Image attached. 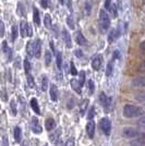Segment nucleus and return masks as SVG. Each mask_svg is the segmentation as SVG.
Segmentation results:
<instances>
[{"label":"nucleus","mask_w":145,"mask_h":146,"mask_svg":"<svg viewBox=\"0 0 145 146\" xmlns=\"http://www.w3.org/2000/svg\"><path fill=\"white\" fill-rule=\"evenodd\" d=\"M10 106H11V113H12L13 116H17V104H15V100H14V99L11 100Z\"/></svg>","instance_id":"obj_33"},{"label":"nucleus","mask_w":145,"mask_h":146,"mask_svg":"<svg viewBox=\"0 0 145 146\" xmlns=\"http://www.w3.org/2000/svg\"><path fill=\"white\" fill-rule=\"evenodd\" d=\"M78 74H79V78H80V80H78V81H79V83L81 85H83L85 82V72L84 71H81V72L78 73Z\"/></svg>","instance_id":"obj_35"},{"label":"nucleus","mask_w":145,"mask_h":146,"mask_svg":"<svg viewBox=\"0 0 145 146\" xmlns=\"http://www.w3.org/2000/svg\"><path fill=\"white\" fill-rule=\"evenodd\" d=\"M44 24L46 26L47 30H50L51 26H53V23H51V18L49 14H45V19H44Z\"/></svg>","instance_id":"obj_24"},{"label":"nucleus","mask_w":145,"mask_h":146,"mask_svg":"<svg viewBox=\"0 0 145 146\" xmlns=\"http://www.w3.org/2000/svg\"><path fill=\"white\" fill-rule=\"evenodd\" d=\"M144 115V110L141 107H136L133 105H126L123 107V116L126 118H134Z\"/></svg>","instance_id":"obj_1"},{"label":"nucleus","mask_w":145,"mask_h":146,"mask_svg":"<svg viewBox=\"0 0 145 146\" xmlns=\"http://www.w3.org/2000/svg\"><path fill=\"white\" fill-rule=\"evenodd\" d=\"M31 129H32V131H33L35 134L42 133V131H43L42 125L39 124V121H38V119H37L36 117H33V118H32V121H31Z\"/></svg>","instance_id":"obj_5"},{"label":"nucleus","mask_w":145,"mask_h":146,"mask_svg":"<svg viewBox=\"0 0 145 146\" xmlns=\"http://www.w3.org/2000/svg\"><path fill=\"white\" fill-rule=\"evenodd\" d=\"M102 62H103L102 57L99 55H96L93 58V60H92V68H93L95 71H98V70L100 69V67H102Z\"/></svg>","instance_id":"obj_9"},{"label":"nucleus","mask_w":145,"mask_h":146,"mask_svg":"<svg viewBox=\"0 0 145 146\" xmlns=\"http://www.w3.org/2000/svg\"><path fill=\"white\" fill-rule=\"evenodd\" d=\"M88 106V99H84L80 104V113L81 116H84V112L86 111V108Z\"/></svg>","instance_id":"obj_21"},{"label":"nucleus","mask_w":145,"mask_h":146,"mask_svg":"<svg viewBox=\"0 0 145 146\" xmlns=\"http://www.w3.org/2000/svg\"><path fill=\"white\" fill-rule=\"evenodd\" d=\"M75 145V142H74V139L73 137H70L69 140L67 141L66 146H74Z\"/></svg>","instance_id":"obj_43"},{"label":"nucleus","mask_w":145,"mask_h":146,"mask_svg":"<svg viewBox=\"0 0 145 146\" xmlns=\"http://www.w3.org/2000/svg\"><path fill=\"white\" fill-rule=\"evenodd\" d=\"M13 136H14V140L17 143H20L21 142V139H22V130L20 127H15L14 130H13Z\"/></svg>","instance_id":"obj_17"},{"label":"nucleus","mask_w":145,"mask_h":146,"mask_svg":"<svg viewBox=\"0 0 145 146\" xmlns=\"http://www.w3.org/2000/svg\"><path fill=\"white\" fill-rule=\"evenodd\" d=\"M42 7L44 8V9H47L49 6V0H42Z\"/></svg>","instance_id":"obj_44"},{"label":"nucleus","mask_w":145,"mask_h":146,"mask_svg":"<svg viewBox=\"0 0 145 146\" xmlns=\"http://www.w3.org/2000/svg\"><path fill=\"white\" fill-rule=\"evenodd\" d=\"M75 43L80 46H83L86 44V38L81 32H76V34H75Z\"/></svg>","instance_id":"obj_15"},{"label":"nucleus","mask_w":145,"mask_h":146,"mask_svg":"<svg viewBox=\"0 0 145 146\" xmlns=\"http://www.w3.org/2000/svg\"><path fill=\"white\" fill-rule=\"evenodd\" d=\"M41 52H42V42L41 39H36L33 43V56H35V58H41Z\"/></svg>","instance_id":"obj_6"},{"label":"nucleus","mask_w":145,"mask_h":146,"mask_svg":"<svg viewBox=\"0 0 145 146\" xmlns=\"http://www.w3.org/2000/svg\"><path fill=\"white\" fill-rule=\"evenodd\" d=\"M70 66H71V74L72 75H78V70L75 69V66H74V63H73L72 61H71Z\"/></svg>","instance_id":"obj_40"},{"label":"nucleus","mask_w":145,"mask_h":146,"mask_svg":"<svg viewBox=\"0 0 145 146\" xmlns=\"http://www.w3.org/2000/svg\"><path fill=\"white\" fill-rule=\"evenodd\" d=\"M59 2H60L61 5H65V0H59Z\"/></svg>","instance_id":"obj_50"},{"label":"nucleus","mask_w":145,"mask_h":146,"mask_svg":"<svg viewBox=\"0 0 145 146\" xmlns=\"http://www.w3.org/2000/svg\"><path fill=\"white\" fill-rule=\"evenodd\" d=\"M2 50H3V52L6 54V56H8V59L11 60V59H12V50L8 46V43H7L6 40L2 42Z\"/></svg>","instance_id":"obj_16"},{"label":"nucleus","mask_w":145,"mask_h":146,"mask_svg":"<svg viewBox=\"0 0 145 146\" xmlns=\"http://www.w3.org/2000/svg\"><path fill=\"white\" fill-rule=\"evenodd\" d=\"M48 88V79L46 76H43L42 79V91L46 92Z\"/></svg>","instance_id":"obj_28"},{"label":"nucleus","mask_w":145,"mask_h":146,"mask_svg":"<svg viewBox=\"0 0 145 146\" xmlns=\"http://www.w3.org/2000/svg\"><path fill=\"white\" fill-rule=\"evenodd\" d=\"M62 37H63V42L66 44L67 48H71L72 47V42H71V36L68 30H62Z\"/></svg>","instance_id":"obj_10"},{"label":"nucleus","mask_w":145,"mask_h":146,"mask_svg":"<svg viewBox=\"0 0 145 146\" xmlns=\"http://www.w3.org/2000/svg\"><path fill=\"white\" fill-rule=\"evenodd\" d=\"M45 62H46V66H49L51 62V52L49 50H47L45 54Z\"/></svg>","instance_id":"obj_32"},{"label":"nucleus","mask_w":145,"mask_h":146,"mask_svg":"<svg viewBox=\"0 0 145 146\" xmlns=\"http://www.w3.org/2000/svg\"><path fill=\"white\" fill-rule=\"evenodd\" d=\"M74 55L76 56L78 58H82V56H83V54H82V51H81L80 49H78V50H75V51H74Z\"/></svg>","instance_id":"obj_47"},{"label":"nucleus","mask_w":145,"mask_h":146,"mask_svg":"<svg viewBox=\"0 0 145 146\" xmlns=\"http://www.w3.org/2000/svg\"><path fill=\"white\" fill-rule=\"evenodd\" d=\"M110 3H111V0H106V1H105V9H106V10H109V9H110V7H111Z\"/></svg>","instance_id":"obj_45"},{"label":"nucleus","mask_w":145,"mask_h":146,"mask_svg":"<svg viewBox=\"0 0 145 146\" xmlns=\"http://www.w3.org/2000/svg\"><path fill=\"white\" fill-rule=\"evenodd\" d=\"M70 84H71V87H72L73 91H75L79 95H81L82 94V85L79 83V81L75 79H72L71 81H70Z\"/></svg>","instance_id":"obj_12"},{"label":"nucleus","mask_w":145,"mask_h":146,"mask_svg":"<svg viewBox=\"0 0 145 146\" xmlns=\"http://www.w3.org/2000/svg\"><path fill=\"white\" fill-rule=\"evenodd\" d=\"M94 90H95L94 82H93V80H90V81H88V93H90V95H92V94L94 93Z\"/></svg>","instance_id":"obj_36"},{"label":"nucleus","mask_w":145,"mask_h":146,"mask_svg":"<svg viewBox=\"0 0 145 146\" xmlns=\"http://www.w3.org/2000/svg\"><path fill=\"white\" fill-rule=\"evenodd\" d=\"M94 116H95V108H94V107H92L91 109H90V111H88L87 119H88V120H92V119L94 118Z\"/></svg>","instance_id":"obj_39"},{"label":"nucleus","mask_w":145,"mask_h":146,"mask_svg":"<svg viewBox=\"0 0 145 146\" xmlns=\"http://www.w3.org/2000/svg\"><path fill=\"white\" fill-rule=\"evenodd\" d=\"M112 69H114V60L109 61L108 64H107V68H106V75H107V76H110V75H111Z\"/></svg>","instance_id":"obj_26"},{"label":"nucleus","mask_w":145,"mask_h":146,"mask_svg":"<svg viewBox=\"0 0 145 146\" xmlns=\"http://www.w3.org/2000/svg\"><path fill=\"white\" fill-rule=\"evenodd\" d=\"M133 85L134 86H141L143 87L145 85V79L143 76H140V78H136V79L133 80Z\"/></svg>","instance_id":"obj_23"},{"label":"nucleus","mask_w":145,"mask_h":146,"mask_svg":"<svg viewBox=\"0 0 145 146\" xmlns=\"http://www.w3.org/2000/svg\"><path fill=\"white\" fill-rule=\"evenodd\" d=\"M99 24H100V29L103 30V33H105L110 26V19L105 10L99 11Z\"/></svg>","instance_id":"obj_2"},{"label":"nucleus","mask_w":145,"mask_h":146,"mask_svg":"<svg viewBox=\"0 0 145 146\" xmlns=\"http://www.w3.org/2000/svg\"><path fill=\"white\" fill-rule=\"evenodd\" d=\"M23 63H24L25 73H26V74H30V71H31V63H30V61L27 60V59H25Z\"/></svg>","instance_id":"obj_34"},{"label":"nucleus","mask_w":145,"mask_h":146,"mask_svg":"<svg viewBox=\"0 0 145 146\" xmlns=\"http://www.w3.org/2000/svg\"><path fill=\"white\" fill-rule=\"evenodd\" d=\"M26 79H27V84L30 87L34 88L35 87V82H34V78L31 74H26Z\"/></svg>","instance_id":"obj_29"},{"label":"nucleus","mask_w":145,"mask_h":146,"mask_svg":"<svg viewBox=\"0 0 145 146\" xmlns=\"http://www.w3.org/2000/svg\"><path fill=\"white\" fill-rule=\"evenodd\" d=\"M17 38H18V27L15 25H13L12 32H11V39H12V42H14Z\"/></svg>","instance_id":"obj_30"},{"label":"nucleus","mask_w":145,"mask_h":146,"mask_svg":"<svg viewBox=\"0 0 145 146\" xmlns=\"http://www.w3.org/2000/svg\"><path fill=\"white\" fill-rule=\"evenodd\" d=\"M109 11L111 12V15H112V18H116L117 17V5H112V6L110 7V9H109Z\"/></svg>","instance_id":"obj_37"},{"label":"nucleus","mask_w":145,"mask_h":146,"mask_svg":"<svg viewBox=\"0 0 145 146\" xmlns=\"http://www.w3.org/2000/svg\"><path fill=\"white\" fill-rule=\"evenodd\" d=\"M119 35H120V32H119V30H111L110 31V33H109L108 35V43H114L116 39L119 37Z\"/></svg>","instance_id":"obj_14"},{"label":"nucleus","mask_w":145,"mask_h":146,"mask_svg":"<svg viewBox=\"0 0 145 146\" xmlns=\"http://www.w3.org/2000/svg\"><path fill=\"white\" fill-rule=\"evenodd\" d=\"M119 58H120V52H119V50H115L114 54H112V60H117V59H119Z\"/></svg>","instance_id":"obj_42"},{"label":"nucleus","mask_w":145,"mask_h":146,"mask_svg":"<svg viewBox=\"0 0 145 146\" xmlns=\"http://www.w3.org/2000/svg\"><path fill=\"white\" fill-rule=\"evenodd\" d=\"M99 102H100V104L105 107L106 111H108L109 106H110V104H111V98L107 97L105 93H100V94H99Z\"/></svg>","instance_id":"obj_7"},{"label":"nucleus","mask_w":145,"mask_h":146,"mask_svg":"<svg viewBox=\"0 0 145 146\" xmlns=\"http://www.w3.org/2000/svg\"><path fill=\"white\" fill-rule=\"evenodd\" d=\"M33 19H34V22L36 25H41V18H39V11L37 8H34V15H33Z\"/></svg>","instance_id":"obj_25"},{"label":"nucleus","mask_w":145,"mask_h":146,"mask_svg":"<svg viewBox=\"0 0 145 146\" xmlns=\"http://www.w3.org/2000/svg\"><path fill=\"white\" fill-rule=\"evenodd\" d=\"M122 134L124 137H138V135H140V132L135 128L126 127L122 131Z\"/></svg>","instance_id":"obj_4"},{"label":"nucleus","mask_w":145,"mask_h":146,"mask_svg":"<svg viewBox=\"0 0 145 146\" xmlns=\"http://www.w3.org/2000/svg\"><path fill=\"white\" fill-rule=\"evenodd\" d=\"M31 107H32V109L35 111L36 115H41V109H39L38 102H37L36 98H32L31 99Z\"/></svg>","instance_id":"obj_19"},{"label":"nucleus","mask_w":145,"mask_h":146,"mask_svg":"<svg viewBox=\"0 0 145 146\" xmlns=\"http://www.w3.org/2000/svg\"><path fill=\"white\" fill-rule=\"evenodd\" d=\"M32 35H33V29H32L31 25H27V27H26V36L32 37Z\"/></svg>","instance_id":"obj_41"},{"label":"nucleus","mask_w":145,"mask_h":146,"mask_svg":"<svg viewBox=\"0 0 145 146\" xmlns=\"http://www.w3.org/2000/svg\"><path fill=\"white\" fill-rule=\"evenodd\" d=\"M60 136H61V129L58 128L56 131H55V132H53V133L49 135V140H50V142H51V143L57 144V143L59 142Z\"/></svg>","instance_id":"obj_11"},{"label":"nucleus","mask_w":145,"mask_h":146,"mask_svg":"<svg viewBox=\"0 0 145 146\" xmlns=\"http://www.w3.org/2000/svg\"><path fill=\"white\" fill-rule=\"evenodd\" d=\"M144 120H145L144 118H142V119H141V120H140V121H139L140 127H141V128H142V129L144 128Z\"/></svg>","instance_id":"obj_48"},{"label":"nucleus","mask_w":145,"mask_h":146,"mask_svg":"<svg viewBox=\"0 0 145 146\" xmlns=\"http://www.w3.org/2000/svg\"><path fill=\"white\" fill-rule=\"evenodd\" d=\"M130 146H145L144 134H140V136L136 137V140L132 141L130 143Z\"/></svg>","instance_id":"obj_13"},{"label":"nucleus","mask_w":145,"mask_h":146,"mask_svg":"<svg viewBox=\"0 0 145 146\" xmlns=\"http://www.w3.org/2000/svg\"><path fill=\"white\" fill-rule=\"evenodd\" d=\"M50 98H51V100L53 102H56L57 99H58V88H57V86L56 85H53L50 86Z\"/></svg>","instance_id":"obj_18"},{"label":"nucleus","mask_w":145,"mask_h":146,"mask_svg":"<svg viewBox=\"0 0 145 146\" xmlns=\"http://www.w3.org/2000/svg\"><path fill=\"white\" fill-rule=\"evenodd\" d=\"M21 146H30V145H29V142H26V141H25V142L22 143V145Z\"/></svg>","instance_id":"obj_49"},{"label":"nucleus","mask_w":145,"mask_h":146,"mask_svg":"<svg viewBox=\"0 0 145 146\" xmlns=\"http://www.w3.org/2000/svg\"><path fill=\"white\" fill-rule=\"evenodd\" d=\"M2 146H9V143H8V137L7 135H5L2 137Z\"/></svg>","instance_id":"obj_46"},{"label":"nucleus","mask_w":145,"mask_h":146,"mask_svg":"<svg viewBox=\"0 0 145 146\" xmlns=\"http://www.w3.org/2000/svg\"><path fill=\"white\" fill-rule=\"evenodd\" d=\"M56 58H57V68H58V70H59V72H60L61 67H62V56H61L60 51H59V52H57Z\"/></svg>","instance_id":"obj_27"},{"label":"nucleus","mask_w":145,"mask_h":146,"mask_svg":"<svg viewBox=\"0 0 145 146\" xmlns=\"http://www.w3.org/2000/svg\"><path fill=\"white\" fill-rule=\"evenodd\" d=\"M86 133L88 135L90 139L94 137V134H95V122L93 120H90L86 124Z\"/></svg>","instance_id":"obj_8"},{"label":"nucleus","mask_w":145,"mask_h":146,"mask_svg":"<svg viewBox=\"0 0 145 146\" xmlns=\"http://www.w3.org/2000/svg\"><path fill=\"white\" fill-rule=\"evenodd\" d=\"M55 127H56L55 120L53 118H48V119L46 120V122H45V128H46V130H47V131H51Z\"/></svg>","instance_id":"obj_20"},{"label":"nucleus","mask_w":145,"mask_h":146,"mask_svg":"<svg viewBox=\"0 0 145 146\" xmlns=\"http://www.w3.org/2000/svg\"><path fill=\"white\" fill-rule=\"evenodd\" d=\"M67 23H68L69 27H70L71 30H74V23H73V19H72V17H71V15L67 18Z\"/></svg>","instance_id":"obj_38"},{"label":"nucleus","mask_w":145,"mask_h":146,"mask_svg":"<svg viewBox=\"0 0 145 146\" xmlns=\"http://www.w3.org/2000/svg\"><path fill=\"white\" fill-rule=\"evenodd\" d=\"M27 23H26V21L25 20H22L21 21V23H20V31H21V35L22 37L26 36V27H27Z\"/></svg>","instance_id":"obj_22"},{"label":"nucleus","mask_w":145,"mask_h":146,"mask_svg":"<svg viewBox=\"0 0 145 146\" xmlns=\"http://www.w3.org/2000/svg\"><path fill=\"white\" fill-rule=\"evenodd\" d=\"M99 124H100V129L106 135H109L111 132V122L108 118H103L99 122Z\"/></svg>","instance_id":"obj_3"},{"label":"nucleus","mask_w":145,"mask_h":146,"mask_svg":"<svg viewBox=\"0 0 145 146\" xmlns=\"http://www.w3.org/2000/svg\"><path fill=\"white\" fill-rule=\"evenodd\" d=\"M26 51H27V55L32 57L33 56V42H29L27 45H26Z\"/></svg>","instance_id":"obj_31"}]
</instances>
